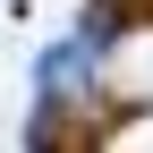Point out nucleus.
<instances>
[{
	"label": "nucleus",
	"mask_w": 153,
	"mask_h": 153,
	"mask_svg": "<svg viewBox=\"0 0 153 153\" xmlns=\"http://www.w3.org/2000/svg\"><path fill=\"white\" fill-rule=\"evenodd\" d=\"M102 17H119V26H153V0H102Z\"/></svg>",
	"instance_id": "1"
}]
</instances>
